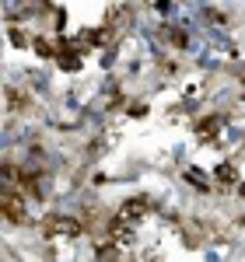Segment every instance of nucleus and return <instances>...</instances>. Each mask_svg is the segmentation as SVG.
Segmentation results:
<instances>
[{
  "label": "nucleus",
  "mask_w": 245,
  "mask_h": 262,
  "mask_svg": "<svg viewBox=\"0 0 245 262\" xmlns=\"http://www.w3.org/2000/svg\"><path fill=\"white\" fill-rule=\"evenodd\" d=\"M46 231H49V234H67V238H74V234H81V221H70V217H49V221H46Z\"/></svg>",
  "instance_id": "nucleus-1"
},
{
  "label": "nucleus",
  "mask_w": 245,
  "mask_h": 262,
  "mask_svg": "<svg viewBox=\"0 0 245 262\" xmlns=\"http://www.w3.org/2000/svg\"><path fill=\"white\" fill-rule=\"evenodd\" d=\"M4 213H7V221H14V224L25 221V200L14 196V189H4Z\"/></svg>",
  "instance_id": "nucleus-2"
}]
</instances>
